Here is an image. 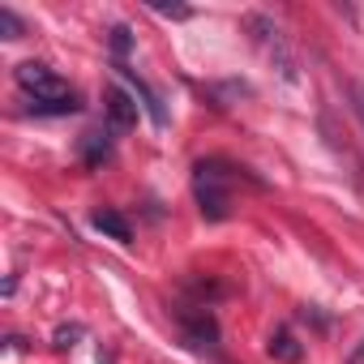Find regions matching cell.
Here are the masks:
<instances>
[{
	"label": "cell",
	"instance_id": "6da1fadb",
	"mask_svg": "<svg viewBox=\"0 0 364 364\" xmlns=\"http://www.w3.org/2000/svg\"><path fill=\"white\" fill-rule=\"evenodd\" d=\"M240 180H253L245 167H236V163H228V159H202L198 167H193V198H198V206H202V215L206 219H228V210H232V193H236V185Z\"/></svg>",
	"mask_w": 364,
	"mask_h": 364
},
{
	"label": "cell",
	"instance_id": "7a4b0ae2",
	"mask_svg": "<svg viewBox=\"0 0 364 364\" xmlns=\"http://www.w3.org/2000/svg\"><path fill=\"white\" fill-rule=\"evenodd\" d=\"M14 82L31 95V103H52V99H73V90L48 69V65H39V60H26V65H18L14 69Z\"/></svg>",
	"mask_w": 364,
	"mask_h": 364
},
{
	"label": "cell",
	"instance_id": "3957f363",
	"mask_svg": "<svg viewBox=\"0 0 364 364\" xmlns=\"http://www.w3.org/2000/svg\"><path fill=\"white\" fill-rule=\"evenodd\" d=\"M245 26H249V31H253V39L266 48V56H270V60H279V69L291 77V52H287V43L279 39V26H274V22H266L262 14H253Z\"/></svg>",
	"mask_w": 364,
	"mask_h": 364
},
{
	"label": "cell",
	"instance_id": "277c9868",
	"mask_svg": "<svg viewBox=\"0 0 364 364\" xmlns=\"http://www.w3.org/2000/svg\"><path fill=\"white\" fill-rule=\"evenodd\" d=\"M77 154H82L86 167H103V163L112 159V129H90V133H82Z\"/></svg>",
	"mask_w": 364,
	"mask_h": 364
},
{
	"label": "cell",
	"instance_id": "5b68a950",
	"mask_svg": "<svg viewBox=\"0 0 364 364\" xmlns=\"http://www.w3.org/2000/svg\"><path fill=\"white\" fill-rule=\"evenodd\" d=\"M107 116H112V129H133L137 124V99L120 86H107Z\"/></svg>",
	"mask_w": 364,
	"mask_h": 364
},
{
	"label": "cell",
	"instance_id": "8992f818",
	"mask_svg": "<svg viewBox=\"0 0 364 364\" xmlns=\"http://www.w3.org/2000/svg\"><path fill=\"white\" fill-rule=\"evenodd\" d=\"M266 351H270V360H279V364H300V360H304V347L296 343L291 330H274L270 343H266Z\"/></svg>",
	"mask_w": 364,
	"mask_h": 364
},
{
	"label": "cell",
	"instance_id": "52a82bcc",
	"mask_svg": "<svg viewBox=\"0 0 364 364\" xmlns=\"http://www.w3.org/2000/svg\"><path fill=\"white\" fill-rule=\"evenodd\" d=\"M95 228H99L103 236L120 240V245H129V240H133V228H129V219H124L120 210H99V215H95Z\"/></svg>",
	"mask_w": 364,
	"mask_h": 364
},
{
	"label": "cell",
	"instance_id": "ba28073f",
	"mask_svg": "<svg viewBox=\"0 0 364 364\" xmlns=\"http://www.w3.org/2000/svg\"><path fill=\"white\" fill-rule=\"evenodd\" d=\"M0 31H5V39H22V22H18V14L14 9H0Z\"/></svg>",
	"mask_w": 364,
	"mask_h": 364
},
{
	"label": "cell",
	"instance_id": "9c48e42d",
	"mask_svg": "<svg viewBox=\"0 0 364 364\" xmlns=\"http://www.w3.org/2000/svg\"><path fill=\"white\" fill-rule=\"evenodd\" d=\"M159 18H180V22H185V18H193V9H185V5H150Z\"/></svg>",
	"mask_w": 364,
	"mask_h": 364
},
{
	"label": "cell",
	"instance_id": "30bf717a",
	"mask_svg": "<svg viewBox=\"0 0 364 364\" xmlns=\"http://www.w3.org/2000/svg\"><path fill=\"white\" fill-rule=\"evenodd\" d=\"M77 334H82V326H60V330H56V347H73Z\"/></svg>",
	"mask_w": 364,
	"mask_h": 364
},
{
	"label": "cell",
	"instance_id": "8fae6325",
	"mask_svg": "<svg viewBox=\"0 0 364 364\" xmlns=\"http://www.w3.org/2000/svg\"><path fill=\"white\" fill-rule=\"evenodd\" d=\"M112 48H116V52H129V31H124V26L112 31Z\"/></svg>",
	"mask_w": 364,
	"mask_h": 364
},
{
	"label": "cell",
	"instance_id": "7c38bea8",
	"mask_svg": "<svg viewBox=\"0 0 364 364\" xmlns=\"http://www.w3.org/2000/svg\"><path fill=\"white\" fill-rule=\"evenodd\" d=\"M351 99H355V116H360V124H364V86H351Z\"/></svg>",
	"mask_w": 364,
	"mask_h": 364
},
{
	"label": "cell",
	"instance_id": "4fadbf2b",
	"mask_svg": "<svg viewBox=\"0 0 364 364\" xmlns=\"http://www.w3.org/2000/svg\"><path fill=\"white\" fill-rule=\"evenodd\" d=\"M347 364H364V338H360V347L351 351V360H347Z\"/></svg>",
	"mask_w": 364,
	"mask_h": 364
}]
</instances>
